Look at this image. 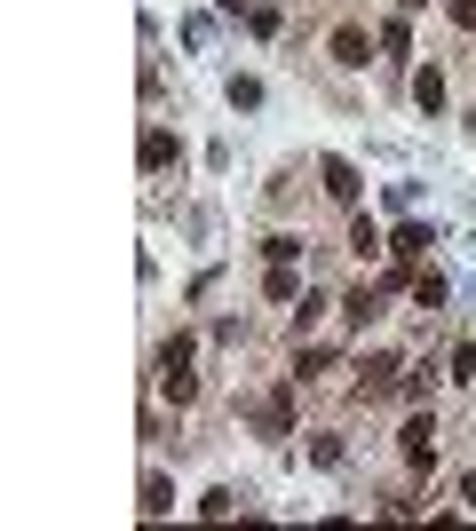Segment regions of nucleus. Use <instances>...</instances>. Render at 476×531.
Instances as JSON below:
<instances>
[{
  "label": "nucleus",
  "instance_id": "14",
  "mask_svg": "<svg viewBox=\"0 0 476 531\" xmlns=\"http://www.w3.org/2000/svg\"><path fill=\"white\" fill-rule=\"evenodd\" d=\"M318 373H334V349L318 341V349H294V381H318Z\"/></svg>",
  "mask_w": 476,
  "mask_h": 531
},
{
  "label": "nucleus",
  "instance_id": "15",
  "mask_svg": "<svg viewBox=\"0 0 476 531\" xmlns=\"http://www.w3.org/2000/svg\"><path fill=\"white\" fill-rule=\"evenodd\" d=\"M262 262H302V238H294V230H270V238H262Z\"/></svg>",
  "mask_w": 476,
  "mask_h": 531
},
{
  "label": "nucleus",
  "instance_id": "25",
  "mask_svg": "<svg viewBox=\"0 0 476 531\" xmlns=\"http://www.w3.org/2000/svg\"><path fill=\"white\" fill-rule=\"evenodd\" d=\"M469 135H476V111H469Z\"/></svg>",
  "mask_w": 476,
  "mask_h": 531
},
{
  "label": "nucleus",
  "instance_id": "17",
  "mask_svg": "<svg viewBox=\"0 0 476 531\" xmlns=\"http://www.w3.org/2000/svg\"><path fill=\"white\" fill-rule=\"evenodd\" d=\"M175 508V484L167 476H143V516H167Z\"/></svg>",
  "mask_w": 476,
  "mask_h": 531
},
{
  "label": "nucleus",
  "instance_id": "4",
  "mask_svg": "<svg viewBox=\"0 0 476 531\" xmlns=\"http://www.w3.org/2000/svg\"><path fill=\"white\" fill-rule=\"evenodd\" d=\"M373 40H381V32H365V24H334L326 56H334L342 72H365V64H373Z\"/></svg>",
  "mask_w": 476,
  "mask_h": 531
},
{
  "label": "nucleus",
  "instance_id": "6",
  "mask_svg": "<svg viewBox=\"0 0 476 531\" xmlns=\"http://www.w3.org/2000/svg\"><path fill=\"white\" fill-rule=\"evenodd\" d=\"M429 246H437V230H429V222H397L389 262H397V270H421V254H429Z\"/></svg>",
  "mask_w": 476,
  "mask_h": 531
},
{
  "label": "nucleus",
  "instance_id": "16",
  "mask_svg": "<svg viewBox=\"0 0 476 531\" xmlns=\"http://www.w3.org/2000/svg\"><path fill=\"white\" fill-rule=\"evenodd\" d=\"M342 452H350V444H342L334 428H318V436H310V460H318V468H342Z\"/></svg>",
  "mask_w": 476,
  "mask_h": 531
},
{
  "label": "nucleus",
  "instance_id": "3",
  "mask_svg": "<svg viewBox=\"0 0 476 531\" xmlns=\"http://www.w3.org/2000/svg\"><path fill=\"white\" fill-rule=\"evenodd\" d=\"M397 452H405L413 476H437V413H413V421L397 428Z\"/></svg>",
  "mask_w": 476,
  "mask_h": 531
},
{
  "label": "nucleus",
  "instance_id": "12",
  "mask_svg": "<svg viewBox=\"0 0 476 531\" xmlns=\"http://www.w3.org/2000/svg\"><path fill=\"white\" fill-rule=\"evenodd\" d=\"M381 48H389V56H413V16H405V8L381 24Z\"/></svg>",
  "mask_w": 476,
  "mask_h": 531
},
{
  "label": "nucleus",
  "instance_id": "18",
  "mask_svg": "<svg viewBox=\"0 0 476 531\" xmlns=\"http://www.w3.org/2000/svg\"><path fill=\"white\" fill-rule=\"evenodd\" d=\"M350 246L365 254V262H373V254H389V246H381V230H373V214H357V222H350Z\"/></svg>",
  "mask_w": 476,
  "mask_h": 531
},
{
  "label": "nucleus",
  "instance_id": "2",
  "mask_svg": "<svg viewBox=\"0 0 476 531\" xmlns=\"http://www.w3.org/2000/svg\"><path fill=\"white\" fill-rule=\"evenodd\" d=\"M397 373H405L397 349H365V357H357V397H365V405H373V397H397V389H405Z\"/></svg>",
  "mask_w": 476,
  "mask_h": 531
},
{
  "label": "nucleus",
  "instance_id": "1",
  "mask_svg": "<svg viewBox=\"0 0 476 531\" xmlns=\"http://www.w3.org/2000/svg\"><path fill=\"white\" fill-rule=\"evenodd\" d=\"M294 389H302V381L286 373V381H278L262 405H246V421L262 428V444H286V436H294Z\"/></svg>",
  "mask_w": 476,
  "mask_h": 531
},
{
  "label": "nucleus",
  "instance_id": "13",
  "mask_svg": "<svg viewBox=\"0 0 476 531\" xmlns=\"http://www.w3.org/2000/svg\"><path fill=\"white\" fill-rule=\"evenodd\" d=\"M191 349H199L191 333H175V341H159V373H191Z\"/></svg>",
  "mask_w": 476,
  "mask_h": 531
},
{
  "label": "nucleus",
  "instance_id": "10",
  "mask_svg": "<svg viewBox=\"0 0 476 531\" xmlns=\"http://www.w3.org/2000/svg\"><path fill=\"white\" fill-rule=\"evenodd\" d=\"M413 104H421V111H445V72H437V64H421V72H413Z\"/></svg>",
  "mask_w": 476,
  "mask_h": 531
},
{
  "label": "nucleus",
  "instance_id": "21",
  "mask_svg": "<svg viewBox=\"0 0 476 531\" xmlns=\"http://www.w3.org/2000/svg\"><path fill=\"white\" fill-rule=\"evenodd\" d=\"M318 318H326V294H302V310H294V333H310Z\"/></svg>",
  "mask_w": 476,
  "mask_h": 531
},
{
  "label": "nucleus",
  "instance_id": "9",
  "mask_svg": "<svg viewBox=\"0 0 476 531\" xmlns=\"http://www.w3.org/2000/svg\"><path fill=\"white\" fill-rule=\"evenodd\" d=\"M381 294H389V286H350V294H342V318L373 325V318H381Z\"/></svg>",
  "mask_w": 476,
  "mask_h": 531
},
{
  "label": "nucleus",
  "instance_id": "7",
  "mask_svg": "<svg viewBox=\"0 0 476 531\" xmlns=\"http://www.w3.org/2000/svg\"><path fill=\"white\" fill-rule=\"evenodd\" d=\"M318 183H326V199H342V207H357V199H365V183H357V167H350V159H334V151L318 159Z\"/></svg>",
  "mask_w": 476,
  "mask_h": 531
},
{
  "label": "nucleus",
  "instance_id": "19",
  "mask_svg": "<svg viewBox=\"0 0 476 531\" xmlns=\"http://www.w3.org/2000/svg\"><path fill=\"white\" fill-rule=\"evenodd\" d=\"M159 397H167V405H191L199 381H191V373H159Z\"/></svg>",
  "mask_w": 476,
  "mask_h": 531
},
{
  "label": "nucleus",
  "instance_id": "23",
  "mask_svg": "<svg viewBox=\"0 0 476 531\" xmlns=\"http://www.w3.org/2000/svg\"><path fill=\"white\" fill-rule=\"evenodd\" d=\"M461 508H476V468H469V476H461Z\"/></svg>",
  "mask_w": 476,
  "mask_h": 531
},
{
  "label": "nucleus",
  "instance_id": "24",
  "mask_svg": "<svg viewBox=\"0 0 476 531\" xmlns=\"http://www.w3.org/2000/svg\"><path fill=\"white\" fill-rule=\"evenodd\" d=\"M215 8H231V16H246V0H215Z\"/></svg>",
  "mask_w": 476,
  "mask_h": 531
},
{
  "label": "nucleus",
  "instance_id": "20",
  "mask_svg": "<svg viewBox=\"0 0 476 531\" xmlns=\"http://www.w3.org/2000/svg\"><path fill=\"white\" fill-rule=\"evenodd\" d=\"M238 508V492L231 484H215V492H207V500H199V516H207V524H223V516H231Z\"/></svg>",
  "mask_w": 476,
  "mask_h": 531
},
{
  "label": "nucleus",
  "instance_id": "22",
  "mask_svg": "<svg viewBox=\"0 0 476 531\" xmlns=\"http://www.w3.org/2000/svg\"><path fill=\"white\" fill-rule=\"evenodd\" d=\"M445 16H453L461 32H476V0H445Z\"/></svg>",
  "mask_w": 476,
  "mask_h": 531
},
{
  "label": "nucleus",
  "instance_id": "8",
  "mask_svg": "<svg viewBox=\"0 0 476 531\" xmlns=\"http://www.w3.org/2000/svg\"><path fill=\"white\" fill-rule=\"evenodd\" d=\"M405 294H413V310H445V294H453V286H445V270H413V278H405Z\"/></svg>",
  "mask_w": 476,
  "mask_h": 531
},
{
  "label": "nucleus",
  "instance_id": "5",
  "mask_svg": "<svg viewBox=\"0 0 476 531\" xmlns=\"http://www.w3.org/2000/svg\"><path fill=\"white\" fill-rule=\"evenodd\" d=\"M135 159H143V175H167V167H183V143L151 119V127H143V143H135Z\"/></svg>",
  "mask_w": 476,
  "mask_h": 531
},
{
  "label": "nucleus",
  "instance_id": "11",
  "mask_svg": "<svg viewBox=\"0 0 476 531\" xmlns=\"http://www.w3.org/2000/svg\"><path fill=\"white\" fill-rule=\"evenodd\" d=\"M262 294H270V302H302V278H294V262H270Z\"/></svg>",
  "mask_w": 476,
  "mask_h": 531
}]
</instances>
